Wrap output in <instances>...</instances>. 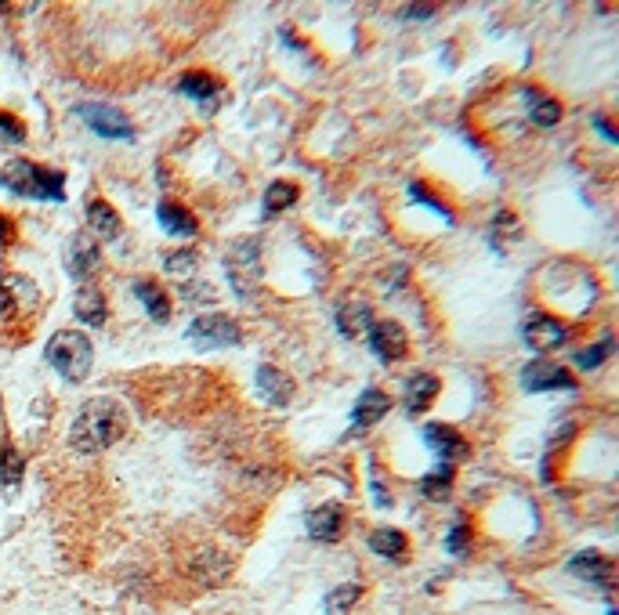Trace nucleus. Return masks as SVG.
I'll return each mask as SVG.
<instances>
[{
  "instance_id": "obj_1",
  "label": "nucleus",
  "mask_w": 619,
  "mask_h": 615,
  "mask_svg": "<svg viewBox=\"0 0 619 615\" xmlns=\"http://www.w3.org/2000/svg\"><path fill=\"white\" fill-rule=\"evenodd\" d=\"M127 406L116 402L109 395L87 398L84 406L77 409V417L69 424V445L77 449L80 456H95L105 453L109 445H116L127 435Z\"/></svg>"
},
{
  "instance_id": "obj_2",
  "label": "nucleus",
  "mask_w": 619,
  "mask_h": 615,
  "mask_svg": "<svg viewBox=\"0 0 619 615\" xmlns=\"http://www.w3.org/2000/svg\"><path fill=\"white\" fill-rule=\"evenodd\" d=\"M0 185L11 196L37 199V203H62L66 199V174L40 167L33 160H8L0 167Z\"/></svg>"
},
{
  "instance_id": "obj_3",
  "label": "nucleus",
  "mask_w": 619,
  "mask_h": 615,
  "mask_svg": "<svg viewBox=\"0 0 619 615\" xmlns=\"http://www.w3.org/2000/svg\"><path fill=\"white\" fill-rule=\"evenodd\" d=\"M44 359L55 369L58 377L69 384H84L91 366H95V348L87 341V333L80 330H58L48 344H44Z\"/></svg>"
},
{
  "instance_id": "obj_4",
  "label": "nucleus",
  "mask_w": 619,
  "mask_h": 615,
  "mask_svg": "<svg viewBox=\"0 0 619 615\" xmlns=\"http://www.w3.org/2000/svg\"><path fill=\"white\" fill-rule=\"evenodd\" d=\"M185 337L192 341V348H200V351L236 348V344H243V326H239L232 315L210 312V315H200V319H192Z\"/></svg>"
},
{
  "instance_id": "obj_5",
  "label": "nucleus",
  "mask_w": 619,
  "mask_h": 615,
  "mask_svg": "<svg viewBox=\"0 0 619 615\" xmlns=\"http://www.w3.org/2000/svg\"><path fill=\"white\" fill-rule=\"evenodd\" d=\"M225 268H229V279L236 286L239 297L254 294V283L261 279V243L254 236L232 243L229 257H225Z\"/></svg>"
},
{
  "instance_id": "obj_6",
  "label": "nucleus",
  "mask_w": 619,
  "mask_h": 615,
  "mask_svg": "<svg viewBox=\"0 0 619 615\" xmlns=\"http://www.w3.org/2000/svg\"><path fill=\"white\" fill-rule=\"evenodd\" d=\"M40 304V290L33 279L26 275H0V315L4 319H26V315L37 312Z\"/></svg>"
},
{
  "instance_id": "obj_7",
  "label": "nucleus",
  "mask_w": 619,
  "mask_h": 615,
  "mask_svg": "<svg viewBox=\"0 0 619 615\" xmlns=\"http://www.w3.org/2000/svg\"><path fill=\"white\" fill-rule=\"evenodd\" d=\"M77 116L98 134V138H109V142H131L134 138V127L120 109L113 105H102V102H84L77 105Z\"/></svg>"
},
{
  "instance_id": "obj_8",
  "label": "nucleus",
  "mask_w": 619,
  "mask_h": 615,
  "mask_svg": "<svg viewBox=\"0 0 619 615\" xmlns=\"http://www.w3.org/2000/svg\"><path fill=\"white\" fill-rule=\"evenodd\" d=\"M66 268H69V275H73L80 286H84L91 275L102 272V250H98V243H95V236H91V232H77V236H69V243H66Z\"/></svg>"
},
{
  "instance_id": "obj_9",
  "label": "nucleus",
  "mask_w": 619,
  "mask_h": 615,
  "mask_svg": "<svg viewBox=\"0 0 619 615\" xmlns=\"http://www.w3.org/2000/svg\"><path fill=\"white\" fill-rule=\"evenodd\" d=\"M522 337L533 351H554L569 341V326L547 312H533L522 322Z\"/></svg>"
},
{
  "instance_id": "obj_10",
  "label": "nucleus",
  "mask_w": 619,
  "mask_h": 615,
  "mask_svg": "<svg viewBox=\"0 0 619 615\" xmlns=\"http://www.w3.org/2000/svg\"><path fill=\"white\" fill-rule=\"evenodd\" d=\"M522 388L525 391H569L576 388V380L565 366L547 359H536L522 369Z\"/></svg>"
},
{
  "instance_id": "obj_11",
  "label": "nucleus",
  "mask_w": 619,
  "mask_h": 615,
  "mask_svg": "<svg viewBox=\"0 0 619 615\" xmlns=\"http://www.w3.org/2000/svg\"><path fill=\"white\" fill-rule=\"evenodd\" d=\"M370 348H373V355L381 362H399L406 351H410V341H406V330H402L399 322H373L370 326Z\"/></svg>"
},
{
  "instance_id": "obj_12",
  "label": "nucleus",
  "mask_w": 619,
  "mask_h": 615,
  "mask_svg": "<svg viewBox=\"0 0 619 615\" xmlns=\"http://www.w3.org/2000/svg\"><path fill=\"white\" fill-rule=\"evenodd\" d=\"M424 442H428V449L439 456L442 464H457V460H464L467 456L464 435H460L457 427H449V424H428L424 427Z\"/></svg>"
},
{
  "instance_id": "obj_13",
  "label": "nucleus",
  "mask_w": 619,
  "mask_h": 615,
  "mask_svg": "<svg viewBox=\"0 0 619 615\" xmlns=\"http://www.w3.org/2000/svg\"><path fill=\"white\" fill-rule=\"evenodd\" d=\"M344 525H348V518H344L341 503H323V507H315V511L308 514V536H312L315 543L341 540Z\"/></svg>"
},
{
  "instance_id": "obj_14",
  "label": "nucleus",
  "mask_w": 619,
  "mask_h": 615,
  "mask_svg": "<svg viewBox=\"0 0 619 615\" xmlns=\"http://www.w3.org/2000/svg\"><path fill=\"white\" fill-rule=\"evenodd\" d=\"M569 572L583 583H591L598 590H612V561L598 550H583L569 561Z\"/></svg>"
},
{
  "instance_id": "obj_15",
  "label": "nucleus",
  "mask_w": 619,
  "mask_h": 615,
  "mask_svg": "<svg viewBox=\"0 0 619 615\" xmlns=\"http://www.w3.org/2000/svg\"><path fill=\"white\" fill-rule=\"evenodd\" d=\"M439 398V377L435 373H413L406 380V391H402V406L410 417H420V413H428L431 402Z\"/></svg>"
},
{
  "instance_id": "obj_16",
  "label": "nucleus",
  "mask_w": 619,
  "mask_h": 615,
  "mask_svg": "<svg viewBox=\"0 0 619 615\" xmlns=\"http://www.w3.org/2000/svg\"><path fill=\"white\" fill-rule=\"evenodd\" d=\"M156 221L167 236H178V239H192L200 232V221L192 218V210H185L181 203H171V199H163L160 207H156Z\"/></svg>"
},
{
  "instance_id": "obj_17",
  "label": "nucleus",
  "mask_w": 619,
  "mask_h": 615,
  "mask_svg": "<svg viewBox=\"0 0 619 615\" xmlns=\"http://www.w3.org/2000/svg\"><path fill=\"white\" fill-rule=\"evenodd\" d=\"M370 326H373V308L366 301H359V297H352V301H344L341 308H337V330H341L348 341L366 337Z\"/></svg>"
},
{
  "instance_id": "obj_18",
  "label": "nucleus",
  "mask_w": 619,
  "mask_h": 615,
  "mask_svg": "<svg viewBox=\"0 0 619 615\" xmlns=\"http://www.w3.org/2000/svg\"><path fill=\"white\" fill-rule=\"evenodd\" d=\"M73 315H77L84 326H102L105 319H109V304H105V294L98 290V286L84 283L73 294Z\"/></svg>"
},
{
  "instance_id": "obj_19",
  "label": "nucleus",
  "mask_w": 619,
  "mask_h": 615,
  "mask_svg": "<svg viewBox=\"0 0 619 615\" xmlns=\"http://www.w3.org/2000/svg\"><path fill=\"white\" fill-rule=\"evenodd\" d=\"M192 576L203 587H218V583H225L232 576V561L221 550H203V554L192 558Z\"/></svg>"
},
{
  "instance_id": "obj_20",
  "label": "nucleus",
  "mask_w": 619,
  "mask_h": 615,
  "mask_svg": "<svg viewBox=\"0 0 619 615\" xmlns=\"http://www.w3.org/2000/svg\"><path fill=\"white\" fill-rule=\"evenodd\" d=\"M258 391L265 398L268 406H286L290 398H294V380L286 377L279 366H261L258 369Z\"/></svg>"
},
{
  "instance_id": "obj_21",
  "label": "nucleus",
  "mask_w": 619,
  "mask_h": 615,
  "mask_svg": "<svg viewBox=\"0 0 619 615\" xmlns=\"http://www.w3.org/2000/svg\"><path fill=\"white\" fill-rule=\"evenodd\" d=\"M87 228H91V236H98V239H120L124 221H120V214L113 210V203L91 199V203H87Z\"/></svg>"
},
{
  "instance_id": "obj_22",
  "label": "nucleus",
  "mask_w": 619,
  "mask_h": 615,
  "mask_svg": "<svg viewBox=\"0 0 619 615\" xmlns=\"http://www.w3.org/2000/svg\"><path fill=\"white\" fill-rule=\"evenodd\" d=\"M178 95L200 102L203 109H214V105L221 102V84L207 73H185L178 80Z\"/></svg>"
},
{
  "instance_id": "obj_23",
  "label": "nucleus",
  "mask_w": 619,
  "mask_h": 615,
  "mask_svg": "<svg viewBox=\"0 0 619 615\" xmlns=\"http://www.w3.org/2000/svg\"><path fill=\"white\" fill-rule=\"evenodd\" d=\"M388 409H391V398L384 395L381 388H366L359 395V402H355V409H352V424L355 427H373L377 420L388 417Z\"/></svg>"
},
{
  "instance_id": "obj_24",
  "label": "nucleus",
  "mask_w": 619,
  "mask_h": 615,
  "mask_svg": "<svg viewBox=\"0 0 619 615\" xmlns=\"http://www.w3.org/2000/svg\"><path fill=\"white\" fill-rule=\"evenodd\" d=\"M134 297L142 301L145 315L153 322H171V297L163 294V286L153 283V279H138L134 283Z\"/></svg>"
},
{
  "instance_id": "obj_25",
  "label": "nucleus",
  "mask_w": 619,
  "mask_h": 615,
  "mask_svg": "<svg viewBox=\"0 0 619 615\" xmlns=\"http://www.w3.org/2000/svg\"><path fill=\"white\" fill-rule=\"evenodd\" d=\"M518 236H522V225H518L515 214L511 210H496L493 221H489V243H493V250L504 254L507 246L518 243Z\"/></svg>"
},
{
  "instance_id": "obj_26",
  "label": "nucleus",
  "mask_w": 619,
  "mask_h": 615,
  "mask_svg": "<svg viewBox=\"0 0 619 615\" xmlns=\"http://www.w3.org/2000/svg\"><path fill=\"white\" fill-rule=\"evenodd\" d=\"M22 474H26V460L15 445L4 442V449H0V489L15 492L22 485Z\"/></svg>"
},
{
  "instance_id": "obj_27",
  "label": "nucleus",
  "mask_w": 619,
  "mask_h": 615,
  "mask_svg": "<svg viewBox=\"0 0 619 615\" xmlns=\"http://www.w3.org/2000/svg\"><path fill=\"white\" fill-rule=\"evenodd\" d=\"M370 550H373V554H377V558L399 561V558H406V550H410V543H406V536H402L399 529H373V536H370Z\"/></svg>"
},
{
  "instance_id": "obj_28",
  "label": "nucleus",
  "mask_w": 619,
  "mask_h": 615,
  "mask_svg": "<svg viewBox=\"0 0 619 615\" xmlns=\"http://www.w3.org/2000/svg\"><path fill=\"white\" fill-rule=\"evenodd\" d=\"M453 489V464H439L435 474H424L420 478V492H424V500L431 503H442Z\"/></svg>"
},
{
  "instance_id": "obj_29",
  "label": "nucleus",
  "mask_w": 619,
  "mask_h": 615,
  "mask_svg": "<svg viewBox=\"0 0 619 615\" xmlns=\"http://www.w3.org/2000/svg\"><path fill=\"white\" fill-rule=\"evenodd\" d=\"M359 597H362L359 583H341V587H334L326 594L323 608H326V615H352V608L359 605Z\"/></svg>"
},
{
  "instance_id": "obj_30",
  "label": "nucleus",
  "mask_w": 619,
  "mask_h": 615,
  "mask_svg": "<svg viewBox=\"0 0 619 615\" xmlns=\"http://www.w3.org/2000/svg\"><path fill=\"white\" fill-rule=\"evenodd\" d=\"M525 95H529V116H533V123L554 127V123L562 120V105L554 102V98H547L543 91H525Z\"/></svg>"
},
{
  "instance_id": "obj_31",
  "label": "nucleus",
  "mask_w": 619,
  "mask_h": 615,
  "mask_svg": "<svg viewBox=\"0 0 619 615\" xmlns=\"http://www.w3.org/2000/svg\"><path fill=\"white\" fill-rule=\"evenodd\" d=\"M297 185H290V181H272L265 192V214L272 218V214H283V210H290L297 203Z\"/></svg>"
},
{
  "instance_id": "obj_32",
  "label": "nucleus",
  "mask_w": 619,
  "mask_h": 615,
  "mask_svg": "<svg viewBox=\"0 0 619 615\" xmlns=\"http://www.w3.org/2000/svg\"><path fill=\"white\" fill-rule=\"evenodd\" d=\"M616 348V341L612 337H601L594 348H583V351H576V366L580 369H594V366H601V362L609 359V351Z\"/></svg>"
},
{
  "instance_id": "obj_33",
  "label": "nucleus",
  "mask_w": 619,
  "mask_h": 615,
  "mask_svg": "<svg viewBox=\"0 0 619 615\" xmlns=\"http://www.w3.org/2000/svg\"><path fill=\"white\" fill-rule=\"evenodd\" d=\"M406 192H410V199H417L420 207H428L431 214H439V218L453 221V214H449V207H446V203H442L439 196H431V192L424 189V181H410V189H406Z\"/></svg>"
},
{
  "instance_id": "obj_34",
  "label": "nucleus",
  "mask_w": 619,
  "mask_h": 615,
  "mask_svg": "<svg viewBox=\"0 0 619 615\" xmlns=\"http://www.w3.org/2000/svg\"><path fill=\"white\" fill-rule=\"evenodd\" d=\"M196 265H200L196 250H174V254L163 257V268H167L171 275H192L196 272Z\"/></svg>"
},
{
  "instance_id": "obj_35",
  "label": "nucleus",
  "mask_w": 619,
  "mask_h": 615,
  "mask_svg": "<svg viewBox=\"0 0 619 615\" xmlns=\"http://www.w3.org/2000/svg\"><path fill=\"white\" fill-rule=\"evenodd\" d=\"M0 138H8V142H26V127H22L19 116H11L0 109Z\"/></svg>"
},
{
  "instance_id": "obj_36",
  "label": "nucleus",
  "mask_w": 619,
  "mask_h": 615,
  "mask_svg": "<svg viewBox=\"0 0 619 615\" xmlns=\"http://www.w3.org/2000/svg\"><path fill=\"white\" fill-rule=\"evenodd\" d=\"M446 550L449 554H457V558H464L467 554V525H464V518L449 529V536H446Z\"/></svg>"
},
{
  "instance_id": "obj_37",
  "label": "nucleus",
  "mask_w": 619,
  "mask_h": 615,
  "mask_svg": "<svg viewBox=\"0 0 619 615\" xmlns=\"http://www.w3.org/2000/svg\"><path fill=\"white\" fill-rule=\"evenodd\" d=\"M181 297L192 304H214V290L207 283H181Z\"/></svg>"
},
{
  "instance_id": "obj_38",
  "label": "nucleus",
  "mask_w": 619,
  "mask_h": 615,
  "mask_svg": "<svg viewBox=\"0 0 619 615\" xmlns=\"http://www.w3.org/2000/svg\"><path fill=\"white\" fill-rule=\"evenodd\" d=\"M428 15H435V4H410L406 11V19H428Z\"/></svg>"
},
{
  "instance_id": "obj_39",
  "label": "nucleus",
  "mask_w": 619,
  "mask_h": 615,
  "mask_svg": "<svg viewBox=\"0 0 619 615\" xmlns=\"http://www.w3.org/2000/svg\"><path fill=\"white\" fill-rule=\"evenodd\" d=\"M594 127H598V131L605 134L609 142H616V134H612V127H609V120H605V116H594Z\"/></svg>"
},
{
  "instance_id": "obj_40",
  "label": "nucleus",
  "mask_w": 619,
  "mask_h": 615,
  "mask_svg": "<svg viewBox=\"0 0 619 615\" xmlns=\"http://www.w3.org/2000/svg\"><path fill=\"white\" fill-rule=\"evenodd\" d=\"M8 239H11V221L0 218V243H8Z\"/></svg>"
}]
</instances>
